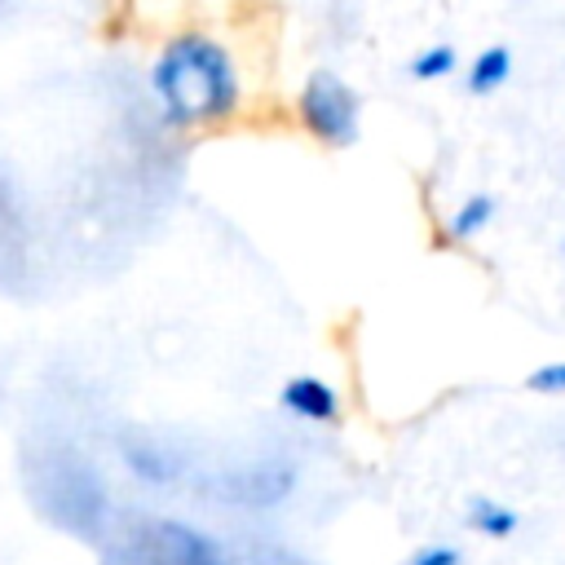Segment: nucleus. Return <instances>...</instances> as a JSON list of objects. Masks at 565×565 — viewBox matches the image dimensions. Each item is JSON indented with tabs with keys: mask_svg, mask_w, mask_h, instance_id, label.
I'll use <instances>...</instances> for the list:
<instances>
[{
	"mask_svg": "<svg viewBox=\"0 0 565 565\" xmlns=\"http://www.w3.org/2000/svg\"><path fill=\"white\" fill-rule=\"evenodd\" d=\"M150 88L172 128H203L238 110L234 57L203 31H181L159 49L150 66Z\"/></svg>",
	"mask_w": 565,
	"mask_h": 565,
	"instance_id": "obj_1",
	"label": "nucleus"
},
{
	"mask_svg": "<svg viewBox=\"0 0 565 565\" xmlns=\"http://www.w3.org/2000/svg\"><path fill=\"white\" fill-rule=\"evenodd\" d=\"M296 115H300L305 132L322 146H353L358 128H362V102H358L353 84L327 66L309 71V79L300 84Z\"/></svg>",
	"mask_w": 565,
	"mask_h": 565,
	"instance_id": "obj_2",
	"label": "nucleus"
},
{
	"mask_svg": "<svg viewBox=\"0 0 565 565\" xmlns=\"http://www.w3.org/2000/svg\"><path fill=\"white\" fill-rule=\"evenodd\" d=\"M141 552H146L150 565H238L216 539H207L203 530L181 525V521H154V525H146Z\"/></svg>",
	"mask_w": 565,
	"mask_h": 565,
	"instance_id": "obj_3",
	"label": "nucleus"
},
{
	"mask_svg": "<svg viewBox=\"0 0 565 565\" xmlns=\"http://www.w3.org/2000/svg\"><path fill=\"white\" fill-rule=\"evenodd\" d=\"M291 486H296L291 463H274V459H265V463L225 472L216 490H221V499H230V503H243V508H269V503L287 499Z\"/></svg>",
	"mask_w": 565,
	"mask_h": 565,
	"instance_id": "obj_4",
	"label": "nucleus"
},
{
	"mask_svg": "<svg viewBox=\"0 0 565 565\" xmlns=\"http://www.w3.org/2000/svg\"><path fill=\"white\" fill-rule=\"evenodd\" d=\"M278 402L287 415L309 419V424H335L340 419V393L322 375H291L278 388Z\"/></svg>",
	"mask_w": 565,
	"mask_h": 565,
	"instance_id": "obj_5",
	"label": "nucleus"
},
{
	"mask_svg": "<svg viewBox=\"0 0 565 565\" xmlns=\"http://www.w3.org/2000/svg\"><path fill=\"white\" fill-rule=\"evenodd\" d=\"M508 75H512V53L503 49V44H490V49H481L477 57H472V66H468V93H494V88H503L508 84Z\"/></svg>",
	"mask_w": 565,
	"mask_h": 565,
	"instance_id": "obj_6",
	"label": "nucleus"
},
{
	"mask_svg": "<svg viewBox=\"0 0 565 565\" xmlns=\"http://www.w3.org/2000/svg\"><path fill=\"white\" fill-rule=\"evenodd\" d=\"M468 525H472L477 534H486V539H508V534L516 530V512H512L508 503H499V499L477 494V499L468 503Z\"/></svg>",
	"mask_w": 565,
	"mask_h": 565,
	"instance_id": "obj_7",
	"label": "nucleus"
},
{
	"mask_svg": "<svg viewBox=\"0 0 565 565\" xmlns=\"http://www.w3.org/2000/svg\"><path fill=\"white\" fill-rule=\"evenodd\" d=\"M490 216H494V199H490V194H472V199H463V203L450 212V238H455V243L477 238V234L490 225Z\"/></svg>",
	"mask_w": 565,
	"mask_h": 565,
	"instance_id": "obj_8",
	"label": "nucleus"
},
{
	"mask_svg": "<svg viewBox=\"0 0 565 565\" xmlns=\"http://www.w3.org/2000/svg\"><path fill=\"white\" fill-rule=\"evenodd\" d=\"M128 468L141 477V481H172V472H177V459L168 455V450H159V446H128Z\"/></svg>",
	"mask_w": 565,
	"mask_h": 565,
	"instance_id": "obj_9",
	"label": "nucleus"
},
{
	"mask_svg": "<svg viewBox=\"0 0 565 565\" xmlns=\"http://www.w3.org/2000/svg\"><path fill=\"white\" fill-rule=\"evenodd\" d=\"M455 66H459V57H455L450 44H428V49H419L411 57V75L415 79H446Z\"/></svg>",
	"mask_w": 565,
	"mask_h": 565,
	"instance_id": "obj_10",
	"label": "nucleus"
},
{
	"mask_svg": "<svg viewBox=\"0 0 565 565\" xmlns=\"http://www.w3.org/2000/svg\"><path fill=\"white\" fill-rule=\"evenodd\" d=\"M530 393H565V362H543L525 375Z\"/></svg>",
	"mask_w": 565,
	"mask_h": 565,
	"instance_id": "obj_11",
	"label": "nucleus"
},
{
	"mask_svg": "<svg viewBox=\"0 0 565 565\" xmlns=\"http://www.w3.org/2000/svg\"><path fill=\"white\" fill-rule=\"evenodd\" d=\"M463 556H459V547H450V543H428V547H419L406 565H459Z\"/></svg>",
	"mask_w": 565,
	"mask_h": 565,
	"instance_id": "obj_12",
	"label": "nucleus"
}]
</instances>
